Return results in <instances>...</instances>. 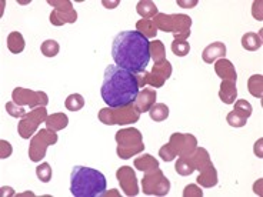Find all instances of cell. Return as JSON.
Returning a JSON list of instances; mask_svg holds the SVG:
<instances>
[{
	"label": "cell",
	"mask_w": 263,
	"mask_h": 197,
	"mask_svg": "<svg viewBox=\"0 0 263 197\" xmlns=\"http://www.w3.org/2000/svg\"><path fill=\"white\" fill-rule=\"evenodd\" d=\"M136 12L142 19H153L159 13L158 6L151 0H142L136 5Z\"/></svg>",
	"instance_id": "23"
},
{
	"label": "cell",
	"mask_w": 263,
	"mask_h": 197,
	"mask_svg": "<svg viewBox=\"0 0 263 197\" xmlns=\"http://www.w3.org/2000/svg\"><path fill=\"white\" fill-rule=\"evenodd\" d=\"M59 50V43L53 39L45 40V42L40 45V52L43 53V56H46V57H54V56H58Z\"/></svg>",
	"instance_id": "31"
},
{
	"label": "cell",
	"mask_w": 263,
	"mask_h": 197,
	"mask_svg": "<svg viewBox=\"0 0 263 197\" xmlns=\"http://www.w3.org/2000/svg\"><path fill=\"white\" fill-rule=\"evenodd\" d=\"M0 194H2V196H14V191H13V189H12V187H2V189H0Z\"/></svg>",
	"instance_id": "45"
},
{
	"label": "cell",
	"mask_w": 263,
	"mask_h": 197,
	"mask_svg": "<svg viewBox=\"0 0 263 197\" xmlns=\"http://www.w3.org/2000/svg\"><path fill=\"white\" fill-rule=\"evenodd\" d=\"M187 159V162L191 163V166L197 171L204 170L206 167H209L212 163L211 156H209V151L203 149V147H196V150L193 151L189 156H184Z\"/></svg>",
	"instance_id": "15"
},
{
	"label": "cell",
	"mask_w": 263,
	"mask_h": 197,
	"mask_svg": "<svg viewBox=\"0 0 263 197\" xmlns=\"http://www.w3.org/2000/svg\"><path fill=\"white\" fill-rule=\"evenodd\" d=\"M262 2L257 0V2H253V7H252V14L259 22H262Z\"/></svg>",
	"instance_id": "42"
},
{
	"label": "cell",
	"mask_w": 263,
	"mask_h": 197,
	"mask_svg": "<svg viewBox=\"0 0 263 197\" xmlns=\"http://www.w3.org/2000/svg\"><path fill=\"white\" fill-rule=\"evenodd\" d=\"M140 119V113L133 107V105L125 107H105L99 112V120L103 125L125 126L136 123Z\"/></svg>",
	"instance_id": "6"
},
{
	"label": "cell",
	"mask_w": 263,
	"mask_h": 197,
	"mask_svg": "<svg viewBox=\"0 0 263 197\" xmlns=\"http://www.w3.org/2000/svg\"><path fill=\"white\" fill-rule=\"evenodd\" d=\"M173 72V67H172L171 62L166 59L163 63H159V65L153 66L152 72H139L136 73V79H138L139 87L143 89L146 86L149 85L152 87H162L164 85V82L169 79Z\"/></svg>",
	"instance_id": "7"
},
{
	"label": "cell",
	"mask_w": 263,
	"mask_h": 197,
	"mask_svg": "<svg viewBox=\"0 0 263 197\" xmlns=\"http://www.w3.org/2000/svg\"><path fill=\"white\" fill-rule=\"evenodd\" d=\"M133 166L140 171H149L153 170V169H158L159 162L152 154H143V156H139V157L135 159Z\"/></svg>",
	"instance_id": "25"
},
{
	"label": "cell",
	"mask_w": 263,
	"mask_h": 197,
	"mask_svg": "<svg viewBox=\"0 0 263 197\" xmlns=\"http://www.w3.org/2000/svg\"><path fill=\"white\" fill-rule=\"evenodd\" d=\"M46 129L52 131H60L69 125V117L65 113H53L46 119Z\"/></svg>",
	"instance_id": "21"
},
{
	"label": "cell",
	"mask_w": 263,
	"mask_h": 197,
	"mask_svg": "<svg viewBox=\"0 0 263 197\" xmlns=\"http://www.w3.org/2000/svg\"><path fill=\"white\" fill-rule=\"evenodd\" d=\"M171 49L173 54H176L178 57H184L191 52V45L186 40H173Z\"/></svg>",
	"instance_id": "32"
},
{
	"label": "cell",
	"mask_w": 263,
	"mask_h": 197,
	"mask_svg": "<svg viewBox=\"0 0 263 197\" xmlns=\"http://www.w3.org/2000/svg\"><path fill=\"white\" fill-rule=\"evenodd\" d=\"M153 23L158 30L164 33H173L175 40H187L191 36L192 17L183 13H158L153 17Z\"/></svg>",
	"instance_id": "4"
},
{
	"label": "cell",
	"mask_w": 263,
	"mask_h": 197,
	"mask_svg": "<svg viewBox=\"0 0 263 197\" xmlns=\"http://www.w3.org/2000/svg\"><path fill=\"white\" fill-rule=\"evenodd\" d=\"M236 97H237L236 83H233V82H228V80H222L220 90H219V98L223 102L224 105H233V103L236 102Z\"/></svg>",
	"instance_id": "19"
},
{
	"label": "cell",
	"mask_w": 263,
	"mask_h": 197,
	"mask_svg": "<svg viewBox=\"0 0 263 197\" xmlns=\"http://www.w3.org/2000/svg\"><path fill=\"white\" fill-rule=\"evenodd\" d=\"M115 139L118 143L116 153H118L119 157L123 159V160H127L132 156H136V154L145 150L142 133L135 127H127V129L119 130Z\"/></svg>",
	"instance_id": "5"
},
{
	"label": "cell",
	"mask_w": 263,
	"mask_h": 197,
	"mask_svg": "<svg viewBox=\"0 0 263 197\" xmlns=\"http://www.w3.org/2000/svg\"><path fill=\"white\" fill-rule=\"evenodd\" d=\"M184 197H202L203 196V191L200 190V187H197L196 184H189L186 186L183 190Z\"/></svg>",
	"instance_id": "40"
},
{
	"label": "cell",
	"mask_w": 263,
	"mask_h": 197,
	"mask_svg": "<svg viewBox=\"0 0 263 197\" xmlns=\"http://www.w3.org/2000/svg\"><path fill=\"white\" fill-rule=\"evenodd\" d=\"M226 56V46L222 42H213L212 45L208 47H204V50L202 52V59L204 63H215L216 60L223 59Z\"/></svg>",
	"instance_id": "17"
},
{
	"label": "cell",
	"mask_w": 263,
	"mask_h": 197,
	"mask_svg": "<svg viewBox=\"0 0 263 197\" xmlns=\"http://www.w3.org/2000/svg\"><path fill=\"white\" fill-rule=\"evenodd\" d=\"M151 119L153 122H164L169 117V107L164 103H155L149 110Z\"/></svg>",
	"instance_id": "29"
},
{
	"label": "cell",
	"mask_w": 263,
	"mask_h": 197,
	"mask_svg": "<svg viewBox=\"0 0 263 197\" xmlns=\"http://www.w3.org/2000/svg\"><path fill=\"white\" fill-rule=\"evenodd\" d=\"M5 109H6V112L9 113L12 117L22 119L27 114V112L25 110V107H23V106L16 105L14 102H7L6 106H5Z\"/></svg>",
	"instance_id": "36"
},
{
	"label": "cell",
	"mask_w": 263,
	"mask_h": 197,
	"mask_svg": "<svg viewBox=\"0 0 263 197\" xmlns=\"http://www.w3.org/2000/svg\"><path fill=\"white\" fill-rule=\"evenodd\" d=\"M36 174H37V179H39L40 182H43V183H49V182L52 180V176H53V171H52V167H50V164L49 163L39 164V166L36 167Z\"/></svg>",
	"instance_id": "34"
},
{
	"label": "cell",
	"mask_w": 263,
	"mask_h": 197,
	"mask_svg": "<svg viewBox=\"0 0 263 197\" xmlns=\"http://www.w3.org/2000/svg\"><path fill=\"white\" fill-rule=\"evenodd\" d=\"M151 59H153L155 65L163 63L166 60V50L162 40H153L151 42Z\"/></svg>",
	"instance_id": "28"
},
{
	"label": "cell",
	"mask_w": 263,
	"mask_h": 197,
	"mask_svg": "<svg viewBox=\"0 0 263 197\" xmlns=\"http://www.w3.org/2000/svg\"><path fill=\"white\" fill-rule=\"evenodd\" d=\"M102 5L107 7V9H115L116 6H119V2L118 0H116V2H106V0H103Z\"/></svg>",
	"instance_id": "46"
},
{
	"label": "cell",
	"mask_w": 263,
	"mask_h": 197,
	"mask_svg": "<svg viewBox=\"0 0 263 197\" xmlns=\"http://www.w3.org/2000/svg\"><path fill=\"white\" fill-rule=\"evenodd\" d=\"M169 146L178 157H184L196 150L197 139L193 134L173 133L169 139Z\"/></svg>",
	"instance_id": "12"
},
{
	"label": "cell",
	"mask_w": 263,
	"mask_h": 197,
	"mask_svg": "<svg viewBox=\"0 0 263 197\" xmlns=\"http://www.w3.org/2000/svg\"><path fill=\"white\" fill-rule=\"evenodd\" d=\"M116 179H118L122 190L125 191L126 196H138V179H136V173H135V170L132 169L130 166H122L116 171Z\"/></svg>",
	"instance_id": "13"
},
{
	"label": "cell",
	"mask_w": 263,
	"mask_h": 197,
	"mask_svg": "<svg viewBox=\"0 0 263 197\" xmlns=\"http://www.w3.org/2000/svg\"><path fill=\"white\" fill-rule=\"evenodd\" d=\"M136 30L139 33H142L146 39H155L158 34V27L155 26L153 20L152 19H142L136 23Z\"/></svg>",
	"instance_id": "26"
},
{
	"label": "cell",
	"mask_w": 263,
	"mask_h": 197,
	"mask_svg": "<svg viewBox=\"0 0 263 197\" xmlns=\"http://www.w3.org/2000/svg\"><path fill=\"white\" fill-rule=\"evenodd\" d=\"M139 92L140 87L135 73L118 65L106 67L100 94L107 107H125L133 105Z\"/></svg>",
	"instance_id": "2"
},
{
	"label": "cell",
	"mask_w": 263,
	"mask_h": 197,
	"mask_svg": "<svg viewBox=\"0 0 263 197\" xmlns=\"http://www.w3.org/2000/svg\"><path fill=\"white\" fill-rule=\"evenodd\" d=\"M233 112L239 114V116H242V117L249 119L252 116V113H253V107H252V105L248 100H236Z\"/></svg>",
	"instance_id": "33"
},
{
	"label": "cell",
	"mask_w": 263,
	"mask_h": 197,
	"mask_svg": "<svg viewBox=\"0 0 263 197\" xmlns=\"http://www.w3.org/2000/svg\"><path fill=\"white\" fill-rule=\"evenodd\" d=\"M215 72H216L217 77L222 80H228V82H233L236 83L237 73L235 70V66L232 65V62L228 59H219L215 62Z\"/></svg>",
	"instance_id": "16"
},
{
	"label": "cell",
	"mask_w": 263,
	"mask_h": 197,
	"mask_svg": "<svg viewBox=\"0 0 263 197\" xmlns=\"http://www.w3.org/2000/svg\"><path fill=\"white\" fill-rule=\"evenodd\" d=\"M25 46H26V43H25L22 33L12 32L7 36V49L10 50V53L19 54L25 50Z\"/></svg>",
	"instance_id": "24"
},
{
	"label": "cell",
	"mask_w": 263,
	"mask_h": 197,
	"mask_svg": "<svg viewBox=\"0 0 263 197\" xmlns=\"http://www.w3.org/2000/svg\"><path fill=\"white\" fill-rule=\"evenodd\" d=\"M226 122H228V125L232 126V127H243L248 123V119L242 117V116H239L235 112H230L228 113V116H226Z\"/></svg>",
	"instance_id": "37"
},
{
	"label": "cell",
	"mask_w": 263,
	"mask_h": 197,
	"mask_svg": "<svg viewBox=\"0 0 263 197\" xmlns=\"http://www.w3.org/2000/svg\"><path fill=\"white\" fill-rule=\"evenodd\" d=\"M179 6L184 7V9H191L197 5V0H192V2H183V0H178Z\"/></svg>",
	"instance_id": "44"
},
{
	"label": "cell",
	"mask_w": 263,
	"mask_h": 197,
	"mask_svg": "<svg viewBox=\"0 0 263 197\" xmlns=\"http://www.w3.org/2000/svg\"><path fill=\"white\" fill-rule=\"evenodd\" d=\"M142 189L147 196H166L171 190V182L158 167L145 171V178L142 179Z\"/></svg>",
	"instance_id": "9"
},
{
	"label": "cell",
	"mask_w": 263,
	"mask_h": 197,
	"mask_svg": "<svg viewBox=\"0 0 263 197\" xmlns=\"http://www.w3.org/2000/svg\"><path fill=\"white\" fill-rule=\"evenodd\" d=\"M58 143V134L56 131L49 130V129H40L30 140L29 146V159L33 163H37L42 159L46 156V150L49 146Z\"/></svg>",
	"instance_id": "8"
},
{
	"label": "cell",
	"mask_w": 263,
	"mask_h": 197,
	"mask_svg": "<svg viewBox=\"0 0 263 197\" xmlns=\"http://www.w3.org/2000/svg\"><path fill=\"white\" fill-rule=\"evenodd\" d=\"M156 97H158V93L155 89L151 87H145L139 92L138 97L133 102V107L138 110L139 113H146L151 110V107L156 103Z\"/></svg>",
	"instance_id": "14"
},
{
	"label": "cell",
	"mask_w": 263,
	"mask_h": 197,
	"mask_svg": "<svg viewBox=\"0 0 263 197\" xmlns=\"http://www.w3.org/2000/svg\"><path fill=\"white\" fill-rule=\"evenodd\" d=\"M175 170L178 171V174H180V176H191L192 173L195 171V169L187 162V159L179 157L176 164H175Z\"/></svg>",
	"instance_id": "35"
},
{
	"label": "cell",
	"mask_w": 263,
	"mask_h": 197,
	"mask_svg": "<svg viewBox=\"0 0 263 197\" xmlns=\"http://www.w3.org/2000/svg\"><path fill=\"white\" fill-rule=\"evenodd\" d=\"M12 146L6 140H0V157L7 159L10 154H12Z\"/></svg>",
	"instance_id": "41"
},
{
	"label": "cell",
	"mask_w": 263,
	"mask_h": 197,
	"mask_svg": "<svg viewBox=\"0 0 263 197\" xmlns=\"http://www.w3.org/2000/svg\"><path fill=\"white\" fill-rule=\"evenodd\" d=\"M242 47L248 52H256L262 47V32L253 33L248 32L246 34H243L242 37Z\"/></svg>",
	"instance_id": "22"
},
{
	"label": "cell",
	"mask_w": 263,
	"mask_h": 197,
	"mask_svg": "<svg viewBox=\"0 0 263 197\" xmlns=\"http://www.w3.org/2000/svg\"><path fill=\"white\" fill-rule=\"evenodd\" d=\"M65 106L70 112H79L85 106V98L79 93H73V94L67 96V98L65 100Z\"/></svg>",
	"instance_id": "30"
},
{
	"label": "cell",
	"mask_w": 263,
	"mask_h": 197,
	"mask_svg": "<svg viewBox=\"0 0 263 197\" xmlns=\"http://www.w3.org/2000/svg\"><path fill=\"white\" fill-rule=\"evenodd\" d=\"M199 173H200V174L197 176L196 182L197 184H200L204 189H212V187H215L217 184V182H219V179H217V171L213 164H211L209 167H206L204 170L199 171Z\"/></svg>",
	"instance_id": "18"
},
{
	"label": "cell",
	"mask_w": 263,
	"mask_h": 197,
	"mask_svg": "<svg viewBox=\"0 0 263 197\" xmlns=\"http://www.w3.org/2000/svg\"><path fill=\"white\" fill-rule=\"evenodd\" d=\"M248 90L253 97L262 98L263 96V77L262 74H253L248 80Z\"/></svg>",
	"instance_id": "27"
},
{
	"label": "cell",
	"mask_w": 263,
	"mask_h": 197,
	"mask_svg": "<svg viewBox=\"0 0 263 197\" xmlns=\"http://www.w3.org/2000/svg\"><path fill=\"white\" fill-rule=\"evenodd\" d=\"M262 143H263V139H259L256 143H255V147H253V151H255V154H256L257 157L262 159L263 157V150H262Z\"/></svg>",
	"instance_id": "43"
},
{
	"label": "cell",
	"mask_w": 263,
	"mask_h": 197,
	"mask_svg": "<svg viewBox=\"0 0 263 197\" xmlns=\"http://www.w3.org/2000/svg\"><path fill=\"white\" fill-rule=\"evenodd\" d=\"M159 156H160V159L164 160V162H172V160H175V159L178 157V156L175 154V151L172 150V147L169 146V143L160 147V150H159Z\"/></svg>",
	"instance_id": "39"
},
{
	"label": "cell",
	"mask_w": 263,
	"mask_h": 197,
	"mask_svg": "<svg viewBox=\"0 0 263 197\" xmlns=\"http://www.w3.org/2000/svg\"><path fill=\"white\" fill-rule=\"evenodd\" d=\"M12 98L16 105L29 106L30 109H36L39 106L46 107L49 103V97L45 92H34L25 87H16L12 92Z\"/></svg>",
	"instance_id": "11"
},
{
	"label": "cell",
	"mask_w": 263,
	"mask_h": 197,
	"mask_svg": "<svg viewBox=\"0 0 263 197\" xmlns=\"http://www.w3.org/2000/svg\"><path fill=\"white\" fill-rule=\"evenodd\" d=\"M78 20L76 10H69V12H60V10H53L50 13V23L53 26H63L66 23H74Z\"/></svg>",
	"instance_id": "20"
},
{
	"label": "cell",
	"mask_w": 263,
	"mask_h": 197,
	"mask_svg": "<svg viewBox=\"0 0 263 197\" xmlns=\"http://www.w3.org/2000/svg\"><path fill=\"white\" fill-rule=\"evenodd\" d=\"M106 191V178L99 170L74 166L70 173V193L76 197H99Z\"/></svg>",
	"instance_id": "3"
},
{
	"label": "cell",
	"mask_w": 263,
	"mask_h": 197,
	"mask_svg": "<svg viewBox=\"0 0 263 197\" xmlns=\"http://www.w3.org/2000/svg\"><path fill=\"white\" fill-rule=\"evenodd\" d=\"M112 57L129 72H143L151 62V42L138 30L118 33L112 42Z\"/></svg>",
	"instance_id": "1"
},
{
	"label": "cell",
	"mask_w": 263,
	"mask_h": 197,
	"mask_svg": "<svg viewBox=\"0 0 263 197\" xmlns=\"http://www.w3.org/2000/svg\"><path fill=\"white\" fill-rule=\"evenodd\" d=\"M47 3L52 7H54V10H60V12L73 10V3L70 0H49Z\"/></svg>",
	"instance_id": "38"
},
{
	"label": "cell",
	"mask_w": 263,
	"mask_h": 197,
	"mask_svg": "<svg viewBox=\"0 0 263 197\" xmlns=\"http://www.w3.org/2000/svg\"><path fill=\"white\" fill-rule=\"evenodd\" d=\"M47 110L45 106H39L36 109H32L30 112L27 113L25 117H22V120L17 125V133L22 139L32 137L33 134L36 133L37 127L40 123L46 122L47 119Z\"/></svg>",
	"instance_id": "10"
}]
</instances>
